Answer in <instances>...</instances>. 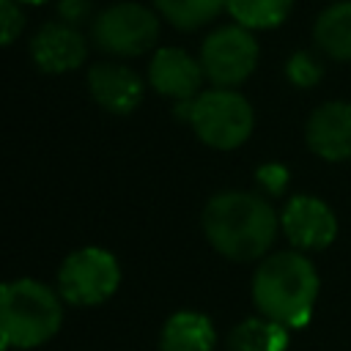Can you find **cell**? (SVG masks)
<instances>
[{"label": "cell", "instance_id": "cell-1", "mask_svg": "<svg viewBox=\"0 0 351 351\" xmlns=\"http://www.w3.org/2000/svg\"><path fill=\"white\" fill-rule=\"evenodd\" d=\"M203 233L219 255L230 261H255L274 241L277 214L258 195L222 192L203 208Z\"/></svg>", "mask_w": 351, "mask_h": 351}, {"label": "cell", "instance_id": "cell-2", "mask_svg": "<svg viewBox=\"0 0 351 351\" xmlns=\"http://www.w3.org/2000/svg\"><path fill=\"white\" fill-rule=\"evenodd\" d=\"M318 296V274L299 252H277L266 258L252 280V299L263 318L299 329L310 321Z\"/></svg>", "mask_w": 351, "mask_h": 351}, {"label": "cell", "instance_id": "cell-3", "mask_svg": "<svg viewBox=\"0 0 351 351\" xmlns=\"http://www.w3.org/2000/svg\"><path fill=\"white\" fill-rule=\"evenodd\" d=\"M63 307L55 291L38 280H14L0 285V340L8 348H36L55 337Z\"/></svg>", "mask_w": 351, "mask_h": 351}, {"label": "cell", "instance_id": "cell-4", "mask_svg": "<svg viewBox=\"0 0 351 351\" xmlns=\"http://www.w3.org/2000/svg\"><path fill=\"white\" fill-rule=\"evenodd\" d=\"M178 115H184L192 123V129L206 145L219 151L239 148L250 137L255 123L247 99L225 88L206 90L192 101H181Z\"/></svg>", "mask_w": 351, "mask_h": 351}, {"label": "cell", "instance_id": "cell-5", "mask_svg": "<svg viewBox=\"0 0 351 351\" xmlns=\"http://www.w3.org/2000/svg\"><path fill=\"white\" fill-rule=\"evenodd\" d=\"M121 285V269L112 252L85 247L71 252L58 271V291L69 304L93 307L110 299Z\"/></svg>", "mask_w": 351, "mask_h": 351}, {"label": "cell", "instance_id": "cell-6", "mask_svg": "<svg viewBox=\"0 0 351 351\" xmlns=\"http://www.w3.org/2000/svg\"><path fill=\"white\" fill-rule=\"evenodd\" d=\"M159 22L154 11L140 3H118L101 11L93 22L96 44L110 55H143L156 44Z\"/></svg>", "mask_w": 351, "mask_h": 351}, {"label": "cell", "instance_id": "cell-7", "mask_svg": "<svg viewBox=\"0 0 351 351\" xmlns=\"http://www.w3.org/2000/svg\"><path fill=\"white\" fill-rule=\"evenodd\" d=\"M255 63H258V41L241 25L219 27L203 41V52H200L203 74L219 88L244 82L252 74Z\"/></svg>", "mask_w": 351, "mask_h": 351}, {"label": "cell", "instance_id": "cell-8", "mask_svg": "<svg viewBox=\"0 0 351 351\" xmlns=\"http://www.w3.org/2000/svg\"><path fill=\"white\" fill-rule=\"evenodd\" d=\"M282 230L299 250H324L337 233V219L332 208L310 195H296L288 200L282 217Z\"/></svg>", "mask_w": 351, "mask_h": 351}, {"label": "cell", "instance_id": "cell-9", "mask_svg": "<svg viewBox=\"0 0 351 351\" xmlns=\"http://www.w3.org/2000/svg\"><path fill=\"white\" fill-rule=\"evenodd\" d=\"M307 145L313 154L329 162L351 159V104H321L307 121Z\"/></svg>", "mask_w": 351, "mask_h": 351}, {"label": "cell", "instance_id": "cell-10", "mask_svg": "<svg viewBox=\"0 0 351 351\" xmlns=\"http://www.w3.org/2000/svg\"><path fill=\"white\" fill-rule=\"evenodd\" d=\"M85 52H88L85 38L66 22L44 25L30 44V55H33L36 66L47 74H60V71H71V69L82 66Z\"/></svg>", "mask_w": 351, "mask_h": 351}, {"label": "cell", "instance_id": "cell-11", "mask_svg": "<svg viewBox=\"0 0 351 351\" xmlns=\"http://www.w3.org/2000/svg\"><path fill=\"white\" fill-rule=\"evenodd\" d=\"M148 80L162 96H173L178 101H192V96L200 88L203 66L189 58L184 49L165 47L154 55L148 66Z\"/></svg>", "mask_w": 351, "mask_h": 351}, {"label": "cell", "instance_id": "cell-12", "mask_svg": "<svg viewBox=\"0 0 351 351\" xmlns=\"http://www.w3.org/2000/svg\"><path fill=\"white\" fill-rule=\"evenodd\" d=\"M88 88L90 96L110 112L126 115L132 112L143 99V82L140 77L118 63H96L88 71Z\"/></svg>", "mask_w": 351, "mask_h": 351}, {"label": "cell", "instance_id": "cell-13", "mask_svg": "<svg viewBox=\"0 0 351 351\" xmlns=\"http://www.w3.org/2000/svg\"><path fill=\"white\" fill-rule=\"evenodd\" d=\"M217 332L211 321L200 313H176L162 326L159 348L162 351H214Z\"/></svg>", "mask_w": 351, "mask_h": 351}, {"label": "cell", "instance_id": "cell-14", "mask_svg": "<svg viewBox=\"0 0 351 351\" xmlns=\"http://www.w3.org/2000/svg\"><path fill=\"white\" fill-rule=\"evenodd\" d=\"M318 47L335 60H351V0L329 5L315 22Z\"/></svg>", "mask_w": 351, "mask_h": 351}, {"label": "cell", "instance_id": "cell-15", "mask_svg": "<svg viewBox=\"0 0 351 351\" xmlns=\"http://www.w3.org/2000/svg\"><path fill=\"white\" fill-rule=\"evenodd\" d=\"M285 329L288 326L269 318H247L230 332L228 348L230 351H285L288 346Z\"/></svg>", "mask_w": 351, "mask_h": 351}, {"label": "cell", "instance_id": "cell-16", "mask_svg": "<svg viewBox=\"0 0 351 351\" xmlns=\"http://www.w3.org/2000/svg\"><path fill=\"white\" fill-rule=\"evenodd\" d=\"M293 0H228V11L241 27H277L291 14Z\"/></svg>", "mask_w": 351, "mask_h": 351}, {"label": "cell", "instance_id": "cell-17", "mask_svg": "<svg viewBox=\"0 0 351 351\" xmlns=\"http://www.w3.org/2000/svg\"><path fill=\"white\" fill-rule=\"evenodd\" d=\"M154 5L170 25L192 30L211 22L222 11V5H228V0H154Z\"/></svg>", "mask_w": 351, "mask_h": 351}, {"label": "cell", "instance_id": "cell-18", "mask_svg": "<svg viewBox=\"0 0 351 351\" xmlns=\"http://www.w3.org/2000/svg\"><path fill=\"white\" fill-rule=\"evenodd\" d=\"M285 71H288V80L293 85H299V88H310V85H315L321 80V66L307 52H296L288 60V69Z\"/></svg>", "mask_w": 351, "mask_h": 351}, {"label": "cell", "instance_id": "cell-19", "mask_svg": "<svg viewBox=\"0 0 351 351\" xmlns=\"http://www.w3.org/2000/svg\"><path fill=\"white\" fill-rule=\"evenodd\" d=\"M25 27V16L14 0H0V47L11 44Z\"/></svg>", "mask_w": 351, "mask_h": 351}, {"label": "cell", "instance_id": "cell-20", "mask_svg": "<svg viewBox=\"0 0 351 351\" xmlns=\"http://www.w3.org/2000/svg\"><path fill=\"white\" fill-rule=\"evenodd\" d=\"M60 16L66 19V25H77V22H82L85 16H88V11H90V0H60Z\"/></svg>", "mask_w": 351, "mask_h": 351}, {"label": "cell", "instance_id": "cell-21", "mask_svg": "<svg viewBox=\"0 0 351 351\" xmlns=\"http://www.w3.org/2000/svg\"><path fill=\"white\" fill-rule=\"evenodd\" d=\"M261 184H266L271 192H280L282 184H285V170L277 167V165H269V167H261Z\"/></svg>", "mask_w": 351, "mask_h": 351}, {"label": "cell", "instance_id": "cell-22", "mask_svg": "<svg viewBox=\"0 0 351 351\" xmlns=\"http://www.w3.org/2000/svg\"><path fill=\"white\" fill-rule=\"evenodd\" d=\"M22 3H33V5H38V3H44V0H22Z\"/></svg>", "mask_w": 351, "mask_h": 351}, {"label": "cell", "instance_id": "cell-23", "mask_svg": "<svg viewBox=\"0 0 351 351\" xmlns=\"http://www.w3.org/2000/svg\"><path fill=\"white\" fill-rule=\"evenodd\" d=\"M5 348H8V346H5V343H3V340H0V351H5Z\"/></svg>", "mask_w": 351, "mask_h": 351}]
</instances>
